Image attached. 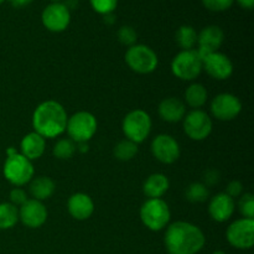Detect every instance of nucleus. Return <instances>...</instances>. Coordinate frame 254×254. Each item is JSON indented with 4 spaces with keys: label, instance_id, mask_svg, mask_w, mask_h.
Wrapping results in <instances>:
<instances>
[{
    "label": "nucleus",
    "instance_id": "6ab92c4d",
    "mask_svg": "<svg viewBox=\"0 0 254 254\" xmlns=\"http://www.w3.org/2000/svg\"><path fill=\"white\" fill-rule=\"evenodd\" d=\"M158 112L163 121L168 123H178L185 117L186 106L181 99L176 97H169L160 102Z\"/></svg>",
    "mask_w": 254,
    "mask_h": 254
},
{
    "label": "nucleus",
    "instance_id": "ddd939ff",
    "mask_svg": "<svg viewBox=\"0 0 254 254\" xmlns=\"http://www.w3.org/2000/svg\"><path fill=\"white\" fill-rule=\"evenodd\" d=\"M151 153L160 163L173 164L180 158V145L171 135L159 134L151 141Z\"/></svg>",
    "mask_w": 254,
    "mask_h": 254
},
{
    "label": "nucleus",
    "instance_id": "a878e982",
    "mask_svg": "<svg viewBox=\"0 0 254 254\" xmlns=\"http://www.w3.org/2000/svg\"><path fill=\"white\" fill-rule=\"evenodd\" d=\"M185 197L192 203L205 202L210 197V191L207 186L203 185L202 183H192L186 188Z\"/></svg>",
    "mask_w": 254,
    "mask_h": 254
},
{
    "label": "nucleus",
    "instance_id": "9b49d317",
    "mask_svg": "<svg viewBox=\"0 0 254 254\" xmlns=\"http://www.w3.org/2000/svg\"><path fill=\"white\" fill-rule=\"evenodd\" d=\"M241 111H242V103L235 94L221 93L211 102V113L218 121H233L237 118Z\"/></svg>",
    "mask_w": 254,
    "mask_h": 254
},
{
    "label": "nucleus",
    "instance_id": "2f4dec72",
    "mask_svg": "<svg viewBox=\"0 0 254 254\" xmlns=\"http://www.w3.org/2000/svg\"><path fill=\"white\" fill-rule=\"evenodd\" d=\"M235 0H202L203 6L210 11L221 12L228 10L233 5Z\"/></svg>",
    "mask_w": 254,
    "mask_h": 254
},
{
    "label": "nucleus",
    "instance_id": "bb28decb",
    "mask_svg": "<svg viewBox=\"0 0 254 254\" xmlns=\"http://www.w3.org/2000/svg\"><path fill=\"white\" fill-rule=\"evenodd\" d=\"M138 154V144L129 139L119 141L114 148V156L121 161H129Z\"/></svg>",
    "mask_w": 254,
    "mask_h": 254
},
{
    "label": "nucleus",
    "instance_id": "a19ab883",
    "mask_svg": "<svg viewBox=\"0 0 254 254\" xmlns=\"http://www.w3.org/2000/svg\"><path fill=\"white\" fill-rule=\"evenodd\" d=\"M212 254H226V253L222 252V251H216V252H213Z\"/></svg>",
    "mask_w": 254,
    "mask_h": 254
},
{
    "label": "nucleus",
    "instance_id": "0eeeda50",
    "mask_svg": "<svg viewBox=\"0 0 254 254\" xmlns=\"http://www.w3.org/2000/svg\"><path fill=\"white\" fill-rule=\"evenodd\" d=\"M123 133L127 139L135 144L141 143L149 136L151 130V118L145 111L134 109L123 119Z\"/></svg>",
    "mask_w": 254,
    "mask_h": 254
},
{
    "label": "nucleus",
    "instance_id": "37998d69",
    "mask_svg": "<svg viewBox=\"0 0 254 254\" xmlns=\"http://www.w3.org/2000/svg\"><path fill=\"white\" fill-rule=\"evenodd\" d=\"M5 1V0H0V4H1V2H4Z\"/></svg>",
    "mask_w": 254,
    "mask_h": 254
},
{
    "label": "nucleus",
    "instance_id": "aec40b11",
    "mask_svg": "<svg viewBox=\"0 0 254 254\" xmlns=\"http://www.w3.org/2000/svg\"><path fill=\"white\" fill-rule=\"evenodd\" d=\"M20 148H21V154L25 158L29 159L30 161L36 160V159L41 158L42 154L45 153L46 141L40 134L32 131L22 138Z\"/></svg>",
    "mask_w": 254,
    "mask_h": 254
},
{
    "label": "nucleus",
    "instance_id": "c85d7f7f",
    "mask_svg": "<svg viewBox=\"0 0 254 254\" xmlns=\"http://www.w3.org/2000/svg\"><path fill=\"white\" fill-rule=\"evenodd\" d=\"M241 215L243 218H250L253 220L254 217V196L252 193H245L241 196L240 202H238Z\"/></svg>",
    "mask_w": 254,
    "mask_h": 254
},
{
    "label": "nucleus",
    "instance_id": "c756f323",
    "mask_svg": "<svg viewBox=\"0 0 254 254\" xmlns=\"http://www.w3.org/2000/svg\"><path fill=\"white\" fill-rule=\"evenodd\" d=\"M117 36H118L119 42L122 45L129 47L135 45L136 40H138V34L131 26H122L117 32Z\"/></svg>",
    "mask_w": 254,
    "mask_h": 254
},
{
    "label": "nucleus",
    "instance_id": "a211bd4d",
    "mask_svg": "<svg viewBox=\"0 0 254 254\" xmlns=\"http://www.w3.org/2000/svg\"><path fill=\"white\" fill-rule=\"evenodd\" d=\"M68 213L77 221L88 220L94 212L93 200L88 195L82 192L73 193L67 202Z\"/></svg>",
    "mask_w": 254,
    "mask_h": 254
},
{
    "label": "nucleus",
    "instance_id": "c9c22d12",
    "mask_svg": "<svg viewBox=\"0 0 254 254\" xmlns=\"http://www.w3.org/2000/svg\"><path fill=\"white\" fill-rule=\"evenodd\" d=\"M11 6L16 7V9H21V7L29 6L32 2V0H9Z\"/></svg>",
    "mask_w": 254,
    "mask_h": 254
},
{
    "label": "nucleus",
    "instance_id": "f3484780",
    "mask_svg": "<svg viewBox=\"0 0 254 254\" xmlns=\"http://www.w3.org/2000/svg\"><path fill=\"white\" fill-rule=\"evenodd\" d=\"M235 200L225 192L213 196L208 205V213L216 222H226L235 213Z\"/></svg>",
    "mask_w": 254,
    "mask_h": 254
},
{
    "label": "nucleus",
    "instance_id": "79ce46f5",
    "mask_svg": "<svg viewBox=\"0 0 254 254\" xmlns=\"http://www.w3.org/2000/svg\"><path fill=\"white\" fill-rule=\"evenodd\" d=\"M50 1H52V2H61V0H50Z\"/></svg>",
    "mask_w": 254,
    "mask_h": 254
},
{
    "label": "nucleus",
    "instance_id": "4be33fe9",
    "mask_svg": "<svg viewBox=\"0 0 254 254\" xmlns=\"http://www.w3.org/2000/svg\"><path fill=\"white\" fill-rule=\"evenodd\" d=\"M29 190L34 200L42 202V201L47 200L54 195L56 185H55L52 179L47 178V176H39V178L32 179Z\"/></svg>",
    "mask_w": 254,
    "mask_h": 254
},
{
    "label": "nucleus",
    "instance_id": "b1692460",
    "mask_svg": "<svg viewBox=\"0 0 254 254\" xmlns=\"http://www.w3.org/2000/svg\"><path fill=\"white\" fill-rule=\"evenodd\" d=\"M175 40L179 46L183 49V51L186 50H192L193 46L197 44V32L192 26L184 25L178 29L175 34Z\"/></svg>",
    "mask_w": 254,
    "mask_h": 254
},
{
    "label": "nucleus",
    "instance_id": "5701e85b",
    "mask_svg": "<svg viewBox=\"0 0 254 254\" xmlns=\"http://www.w3.org/2000/svg\"><path fill=\"white\" fill-rule=\"evenodd\" d=\"M185 101L191 108L198 109L207 101V91L201 83H192L185 91Z\"/></svg>",
    "mask_w": 254,
    "mask_h": 254
},
{
    "label": "nucleus",
    "instance_id": "2eb2a0df",
    "mask_svg": "<svg viewBox=\"0 0 254 254\" xmlns=\"http://www.w3.org/2000/svg\"><path fill=\"white\" fill-rule=\"evenodd\" d=\"M47 208L41 201L31 198L22 203L19 208V220L29 228H39L46 222Z\"/></svg>",
    "mask_w": 254,
    "mask_h": 254
},
{
    "label": "nucleus",
    "instance_id": "ea45409f",
    "mask_svg": "<svg viewBox=\"0 0 254 254\" xmlns=\"http://www.w3.org/2000/svg\"><path fill=\"white\" fill-rule=\"evenodd\" d=\"M103 16H104V22H106V24L112 25V24H114V21H116V17H114L113 12H112V14L103 15Z\"/></svg>",
    "mask_w": 254,
    "mask_h": 254
},
{
    "label": "nucleus",
    "instance_id": "9d476101",
    "mask_svg": "<svg viewBox=\"0 0 254 254\" xmlns=\"http://www.w3.org/2000/svg\"><path fill=\"white\" fill-rule=\"evenodd\" d=\"M184 131L192 140H203L212 131V119L206 112L193 109L184 119Z\"/></svg>",
    "mask_w": 254,
    "mask_h": 254
},
{
    "label": "nucleus",
    "instance_id": "393cba45",
    "mask_svg": "<svg viewBox=\"0 0 254 254\" xmlns=\"http://www.w3.org/2000/svg\"><path fill=\"white\" fill-rule=\"evenodd\" d=\"M19 221V210L10 202L0 203V230L12 228Z\"/></svg>",
    "mask_w": 254,
    "mask_h": 254
},
{
    "label": "nucleus",
    "instance_id": "f257e3e1",
    "mask_svg": "<svg viewBox=\"0 0 254 254\" xmlns=\"http://www.w3.org/2000/svg\"><path fill=\"white\" fill-rule=\"evenodd\" d=\"M164 242L170 254H196L202 250L206 238L197 226L178 221L168 227Z\"/></svg>",
    "mask_w": 254,
    "mask_h": 254
},
{
    "label": "nucleus",
    "instance_id": "cd10ccee",
    "mask_svg": "<svg viewBox=\"0 0 254 254\" xmlns=\"http://www.w3.org/2000/svg\"><path fill=\"white\" fill-rule=\"evenodd\" d=\"M77 151V145L72 139H61V140L57 141L54 146V153L55 158L60 159V160H68L72 156L74 155V153Z\"/></svg>",
    "mask_w": 254,
    "mask_h": 254
},
{
    "label": "nucleus",
    "instance_id": "e433bc0d",
    "mask_svg": "<svg viewBox=\"0 0 254 254\" xmlns=\"http://www.w3.org/2000/svg\"><path fill=\"white\" fill-rule=\"evenodd\" d=\"M241 7L247 10H252L254 6V0H236Z\"/></svg>",
    "mask_w": 254,
    "mask_h": 254
},
{
    "label": "nucleus",
    "instance_id": "1a4fd4ad",
    "mask_svg": "<svg viewBox=\"0 0 254 254\" xmlns=\"http://www.w3.org/2000/svg\"><path fill=\"white\" fill-rule=\"evenodd\" d=\"M228 243L238 250H250L254 245V221L241 218L228 226L226 231Z\"/></svg>",
    "mask_w": 254,
    "mask_h": 254
},
{
    "label": "nucleus",
    "instance_id": "39448f33",
    "mask_svg": "<svg viewBox=\"0 0 254 254\" xmlns=\"http://www.w3.org/2000/svg\"><path fill=\"white\" fill-rule=\"evenodd\" d=\"M4 176L12 185H26L34 178V166L22 154H10L4 164Z\"/></svg>",
    "mask_w": 254,
    "mask_h": 254
},
{
    "label": "nucleus",
    "instance_id": "f8f14e48",
    "mask_svg": "<svg viewBox=\"0 0 254 254\" xmlns=\"http://www.w3.org/2000/svg\"><path fill=\"white\" fill-rule=\"evenodd\" d=\"M44 26L51 32H62L71 22V11L64 2H51L44 9L41 15Z\"/></svg>",
    "mask_w": 254,
    "mask_h": 254
},
{
    "label": "nucleus",
    "instance_id": "7ed1b4c3",
    "mask_svg": "<svg viewBox=\"0 0 254 254\" xmlns=\"http://www.w3.org/2000/svg\"><path fill=\"white\" fill-rule=\"evenodd\" d=\"M170 208L161 198H149L140 208V220L145 227L158 232L165 228L170 221Z\"/></svg>",
    "mask_w": 254,
    "mask_h": 254
},
{
    "label": "nucleus",
    "instance_id": "423d86ee",
    "mask_svg": "<svg viewBox=\"0 0 254 254\" xmlns=\"http://www.w3.org/2000/svg\"><path fill=\"white\" fill-rule=\"evenodd\" d=\"M126 62L131 71L148 74L158 67V56L155 51L146 45H133L126 54Z\"/></svg>",
    "mask_w": 254,
    "mask_h": 254
},
{
    "label": "nucleus",
    "instance_id": "6e6552de",
    "mask_svg": "<svg viewBox=\"0 0 254 254\" xmlns=\"http://www.w3.org/2000/svg\"><path fill=\"white\" fill-rule=\"evenodd\" d=\"M66 130L74 143L88 141L97 131V119L89 112H77L67 121Z\"/></svg>",
    "mask_w": 254,
    "mask_h": 254
},
{
    "label": "nucleus",
    "instance_id": "f03ea898",
    "mask_svg": "<svg viewBox=\"0 0 254 254\" xmlns=\"http://www.w3.org/2000/svg\"><path fill=\"white\" fill-rule=\"evenodd\" d=\"M68 117L67 112L59 102L46 101L37 106L32 116V127L35 133L42 138H55L66 131Z\"/></svg>",
    "mask_w": 254,
    "mask_h": 254
},
{
    "label": "nucleus",
    "instance_id": "7c9ffc66",
    "mask_svg": "<svg viewBox=\"0 0 254 254\" xmlns=\"http://www.w3.org/2000/svg\"><path fill=\"white\" fill-rule=\"evenodd\" d=\"M91 6L101 15L112 14L118 5V0H89Z\"/></svg>",
    "mask_w": 254,
    "mask_h": 254
},
{
    "label": "nucleus",
    "instance_id": "dca6fc26",
    "mask_svg": "<svg viewBox=\"0 0 254 254\" xmlns=\"http://www.w3.org/2000/svg\"><path fill=\"white\" fill-rule=\"evenodd\" d=\"M223 40H225V34L220 26L211 25L201 30L200 34H197V52L201 59L203 60L207 55L217 52V50L222 46Z\"/></svg>",
    "mask_w": 254,
    "mask_h": 254
},
{
    "label": "nucleus",
    "instance_id": "58836bf2",
    "mask_svg": "<svg viewBox=\"0 0 254 254\" xmlns=\"http://www.w3.org/2000/svg\"><path fill=\"white\" fill-rule=\"evenodd\" d=\"M77 150L81 153H86L88 151V141H82V143H76Z\"/></svg>",
    "mask_w": 254,
    "mask_h": 254
},
{
    "label": "nucleus",
    "instance_id": "412c9836",
    "mask_svg": "<svg viewBox=\"0 0 254 254\" xmlns=\"http://www.w3.org/2000/svg\"><path fill=\"white\" fill-rule=\"evenodd\" d=\"M169 179L163 174H153L145 180L143 191L149 198H161L169 190Z\"/></svg>",
    "mask_w": 254,
    "mask_h": 254
},
{
    "label": "nucleus",
    "instance_id": "f704fd0d",
    "mask_svg": "<svg viewBox=\"0 0 254 254\" xmlns=\"http://www.w3.org/2000/svg\"><path fill=\"white\" fill-rule=\"evenodd\" d=\"M220 179H221V175L220 173H218V170H216V169H210V170H207L205 174H203V181H205L203 185L206 186L217 185Z\"/></svg>",
    "mask_w": 254,
    "mask_h": 254
},
{
    "label": "nucleus",
    "instance_id": "473e14b6",
    "mask_svg": "<svg viewBox=\"0 0 254 254\" xmlns=\"http://www.w3.org/2000/svg\"><path fill=\"white\" fill-rule=\"evenodd\" d=\"M27 200H29V198H27L26 192H25V190H22V189L15 188L10 191V201H11L10 203H12L14 206H21L22 203L26 202Z\"/></svg>",
    "mask_w": 254,
    "mask_h": 254
},
{
    "label": "nucleus",
    "instance_id": "20e7f679",
    "mask_svg": "<svg viewBox=\"0 0 254 254\" xmlns=\"http://www.w3.org/2000/svg\"><path fill=\"white\" fill-rule=\"evenodd\" d=\"M202 59L198 55L197 50H186L174 57L171 62V71L174 76L183 81H192L197 78L202 71Z\"/></svg>",
    "mask_w": 254,
    "mask_h": 254
},
{
    "label": "nucleus",
    "instance_id": "4468645a",
    "mask_svg": "<svg viewBox=\"0 0 254 254\" xmlns=\"http://www.w3.org/2000/svg\"><path fill=\"white\" fill-rule=\"evenodd\" d=\"M202 68H205L208 76L218 79V81L230 78L231 74L233 73L232 61L228 59V56L221 54V52H212V54L207 55L202 60Z\"/></svg>",
    "mask_w": 254,
    "mask_h": 254
},
{
    "label": "nucleus",
    "instance_id": "72a5a7b5",
    "mask_svg": "<svg viewBox=\"0 0 254 254\" xmlns=\"http://www.w3.org/2000/svg\"><path fill=\"white\" fill-rule=\"evenodd\" d=\"M243 192V185L240 181H231L227 185V189H226V195H228L230 197H232L235 200L236 197H240L242 196Z\"/></svg>",
    "mask_w": 254,
    "mask_h": 254
},
{
    "label": "nucleus",
    "instance_id": "4c0bfd02",
    "mask_svg": "<svg viewBox=\"0 0 254 254\" xmlns=\"http://www.w3.org/2000/svg\"><path fill=\"white\" fill-rule=\"evenodd\" d=\"M78 4H79V0H64V5L67 7V9L71 11V10H74L78 7Z\"/></svg>",
    "mask_w": 254,
    "mask_h": 254
}]
</instances>
